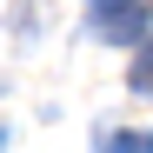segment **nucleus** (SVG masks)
Returning a JSON list of instances; mask_svg holds the SVG:
<instances>
[{"label":"nucleus","instance_id":"nucleus-1","mask_svg":"<svg viewBox=\"0 0 153 153\" xmlns=\"http://www.w3.org/2000/svg\"><path fill=\"white\" fill-rule=\"evenodd\" d=\"M93 33L100 40H140L146 33V7L140 0H93Z\"/></svg>","mask_w":153,"mask_h":153},{"label":"nucleus","instance_id":"nucleus-2","mask_svg":"<svg viewBox=\"0 0 153 153\" xmlns=\"http://www.w3.org/2000/svg\"><path fill=\"white\" fill-rule=\"evenodd\" d=\"M126 87H133V93H153V40L140 47V60H133V73H126Z\"/></svg>","mask_w":153,"mask_h":153},{"label":"nucleus","instance_id":"nucleus-3","mask_svg":"<svg viewBox=\"0 0 153 153\" xmlns=\"http://www.w3.org/2000/svg\"><path fill=\"white\" fill-rule=\"evenodd\" d=\"M100 153H153V140H146V133H107Z\"/></svg>","mask_w":153,"mask_h":153}]
</instances>
